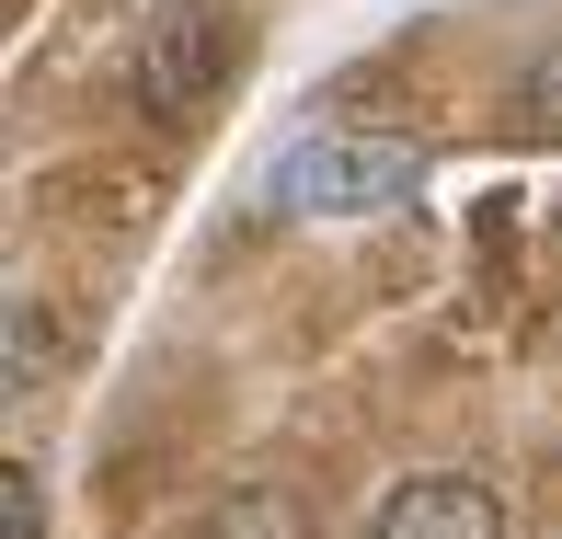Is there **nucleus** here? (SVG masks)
Returning <instances> with one entry per match:
<instances>
[{"label": "nucleus", "mask_w": 562, "mask_h": 539, "mask_svg": "<svg viewBox=\"0 0 562 539\" xmlns=\"http://www.w3.org/2000/svg\"><path fill=\"white\" fill-rule=\"evenodd\" d=\"M126 69H138V104L161 126H195L229 92V69H241V12L229 0H149Z\"/></svg>", "instance_id": "obj_1"}, {"label": "nucleus", "mask_w": 562, "mask_h": 539, "mask_svg": "<svg viewBox=\"0 0 562 539\" xmlns=\"http://www.w3.org/2000/svg\"><path fill=\"white\" fill-rule=\"evenodd\" d=\"M414 195H425V149H402V138H299L276 161L288 218H391Z\"/></svg>", "instance_id": "obj_2"}, {"label": "nucleus", "mask_w": 562, "mask_h": 539, "mask_svg": "<svg viewBox=\"0 0 562 539\" xmlns=\"http://www.w3.org/2000/svg\"><path fill=\"white\" fill-rule=\"evenodd\" d=\"M368 539H505V505H494V482H471V471H414V482L379 494Z\"/></svg>", "instance_id": "obj_3"}, {"label": "nucleus", "mask_w": 562, "mask_h": 539, "mask_svg": "<svg viewBox=\"0 0 562 539\" xmlns=\"http://www.w3.org/2000/svg\"><path fill=\"white\" fill-rule=\"evenodd\" d=\"M517 126L528 138H562V46H540V58L517 69Z\"/></svg>", "instance_id": "obj_4"}, {"label": "nucleus", "mask_w": 562, "mask_h": 539, "mask_svg": "<svg viewBox=\"0 0 562 539\" xmlns=\"http://www.w3.org/2000/svg\"><path fill=\"white\" fill-rule=\"evenodd\" d=\"M0 539H46V471L0 459Z\"/></svg>", "instance_id": "obj_5"}, {"label": "nucleus", "mask_w": 562, "mask_h": 539, "mask_svg": "<svg viewBox=\"0 0 562 539\" xmlns=\"http://www.w3.org/2000/svg\"><path fill=\"white\" fill-rule=\"evenodd\" d=\"M12 391H35V299H12Z\"/></svg>", "instance_id": "obj_6"}]
</instances>
